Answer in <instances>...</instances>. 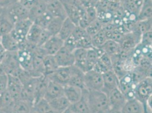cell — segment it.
Here are the masks:
<instances>
[{
  "instance_id": "24",
  "label": "cell",
  "mask_w": 152,
  "mask_h": 113,
  "mask_svg": "<svg viewBox=\"0 0 152 113\" xmlns=\"http://www.w3.org/2000/svg\"><path fill=\"white\" fill-rule=\"evenodd\" d=\"M101 48L111 58L119 56L121 51L119 43L113 40H107Z\"/></svg>"
},
{
  "instance_id": "38",
  "label": "cell",
  "mask_w": 152,
  "mask_h": 113,
  "mask_svg": "<svg viewBox=\"0 0 152 113\" xmlns=\"http://www.w3.org/2000/svg\"><path fill=\"white\" fill-rule=\"evenodd\" d=\"M93 47L95 48H100L104 43L107 40L104 31L102 29L91 37Z\"/></svg>"
},
{
  "instance_id": "30",
  "label": "cell",
  "mask_w": 152,
  "mask_h": 113,
  "mask_svg": "<svg viewBox=\"0 0 152 113\" xmlns=\"http://www.w3.org/2000/svg\"><path fill=\"white\" fill-rule=\"evenodd\" d=\"M152 0H144L137 15L138 20L152 19Z\"/></svg>"
},
{
  "instance_id": "27",
  "label": "cell",
  "mask_w": 152,
  "mask_h": 113,
  "mask_svg": "<svg viewBox=\"0 0 152 113\" xmlns=\"http://www.w3.org/2000/svg\"><path fill=\"white\" fill-rule=\"evenodd\" d=\"M43 29L45 28H43L33 23L27 33L26 41L37 47L38 41L40 38Z\"/></svg>"
},
{
  "instance_id": "31",
  "label": "cell",
  "mask_w": 152,
  "mask_h": 113,
  "mask_svg": "<svg viewBox=\"0 0 152 113\" xmlns=\"http://www.w3.org/2000/svg\"><path fill=\"white\" fill-rule=\"evenodd\" d=\"M123 7L130 13L138 15L144 0H121Z\"/></svg>"
},
{
  "instance_id": "20",
  "label": "cell",
  "mask_w": 152,
  "mask_h": 113,
  "mask_svg": "<svg viewBox=\"0 0 152 113\" xmlns=\"http://www.w3.org/2000/svg\"><path fill=\"white\" fill-rule=\"evenodd\" d=\"M69 85L86 89L84 84V72L77 68L75 65L72 66V73L70 78Z\"/></svg>"
},
{
  "instance_id": "25",
  "label": "cell",
  "mask_w": 152,
  "mask_h": 113,
  "mask_svg": "<svg viewBox=\"0 0 152 113\" xmlns=\"http://www.w3.org/2000/svg\"><path fill=\"white\" fill-rule=\"evenodd\" d=\"M104 53V52L101 48H95L92 47L87 50V62L88 71L93 69L99 58Z\"/></svg>"
},
{
  "instance_id": "18",
  "label": "cell",
  "mask_w": 152,
  "mask_h": 113,
  "mask_svg": "<svg viewBox=\"0 0 152 113\" xmlns=\"http://www.w3.org/2000/svg\"><path fill=\"white\" fill-rule=\"evenodd\" d=\"M47 10L53 18H59L64 20L67 18L65 7L60 0L54 1L47 5Z\"/></svg>"
},
{
  "instance_id": "37",
  "label": "cell",
  "mask_w": 152,
  "mask_h": 113,
  "mask_svg": "<svg viewBox=\"0 0 152 113\" xmlns=\"http://www.w3.org/2000/svg\"><path fill=\"white\" fill-rule=\"evenodd\" d=\"M63 21L64 19L59 18H53L45 29L50 33L52 36L57 35Z\"/></svg>"
},
{
  "instance_id": "11",
  "label": "cell",
  "mask_w": 152,
  "mask_h": 113,
  "mask_svg": "<svg viewBox=\"0 0 152 113\" xmlns=\"http://www.w3.org/2000/svg\"><path fill=\"white\" fill-rule=\"evenodd\" d=\"M72 73V66L67 67H58L53 72L47 77L51 80L65 85L68 84Z\"/></svg>"
},
{
  "instance_id": "34",
  "label": "cell",
  "mask_w": 152,
  "mask_h": 113,
  "mask_svg": "<svg viewBox=\"0 0 152 113\" xmlns=\"http://www.w3.org/2000/svg\"><path fill=\"white\" fill-rule=\"evenodd\" d=\"M14 24L3 13L0 15V38L10 33L13 30Z\"/></svg>"
},
{
  "instance_id": "23",
  "label": "cell",
  "mask_w": 152,
  "mask_h": 113,
  "mask_svg": "<svg viewBox=\"0 0 152 113\" xmlns=\"http://www.w3.org/2000/svg\"><path fill=\"white\" fill-rule=\"evenodd\" d=\"M63 5L66 11L67 18L74 23L75 25H78L83 7H77L65 4H63Z\"/></svg>"
},
{
  "instance_id": "10",
  "label": "cell",
  "mask_w": 152,
  "mask_h": 113,
  "mask_svg": "<svg viewBox=\"0 0 152 113\" xmlns=\"http://www.w3.org/2000/svg\"><path fill=\"white\" fill-rule=\"evenodd\" d=\"M7 75V90L12 97L15 102L20 99V94L23 88V84L19 78L12 75Z\"/></svg>"
},
{
  "instance_id": "21",
  "label": "cell",
  "mask_w": 152,
  "mask_h": 113,
  "mask_svg": "<svg viewBox=\"0 0 152 113\" xmlns=\"http://www.w3.org/2000/svg\"><path fill=\"white\" fill-rule=\"evenodd\" d=\"M0 43L6 52H17L19 49V44L10 33L0 38Z\"/></svg>"
},
{
  "instance_id": "52",
  "label": "cell",
  "mask_w": 152,
  "mask_h": 113,
  "mask_svg": "<svg viewBox=\"0 0 152 113\" xmlns=\"http://www.w3.org/2000/svg\"><path fill=\"white\" fill-rule=\"evenodd\" d=\"M4 8H2V7H0V15H2L4 12Z\"/></svg>"
},
{
  "instance_id": "42",
  "label": "cell",
  "mask_w": 152,
  "mask_h": 113,
  "mask_svg": "<svg viewBox=\"0 0 152 113\" xmlns=\"http://www.w3.org/2000/svg\"><path fill=\"white\" fill-rule=\"evenodd\" d=\"M103 24L98 19H96L89 24V25L86 28L85 30L89 35L92 37L96 33H98L102 29Z\"/></svg>"
},
{
  "instance_id": "1",
  "label": "cell",
  "mask_w": 152,
  "mask_h": 113,
  "mask_svg": "<svg viewBox=\"0 0 152 113\" xmlns=\"http://www.w3.org/2000/svg\"><path fill=\"white\" fill-rule=\"evenodd\" d=\"M86 100L90 113H104L110 109L108 97L102 91H87Z\"/></svg>"
},
{
  "instance_id": "51",
  "label": "cell",
  "mask_w": 152,
  "mask_h": 113,
  "mask_svg": "<svg viewBox=\"0 0 152 113\" xmlns=\"http://www.w3.org/2000/svg\"><path fill=\"white\" fill-rule=\"evenodd\" d=\"M40 1L43 2L46 5H48V4H50L51 2H53L54 1H56V0H40Z\"/></svg>"
},
{
  "instance_id": "3",
  "label": "cell",
  "mask_w": 152,
  "mask_h": 113,
  "mask_svg": "<svg viewBox=\"0 0 152 113\" xmlns=\"http://www.w3.org/2000/svg\"><path fill=\"white\" fill-rule=\"evenodd\" d=\"M134 94L135 98L142 102L146 106L147 101L152 97V77H146L139 82L134 89Z\"/></svg>"
},
{
  "instance_id": "47",
  "label": "cell",
  "mask_w": 152,
  "mask_h": 113,
  "mask_svg": "<svg viewBox=\"0 0 152 113\" xmlns=\"http://www.w3.org/2000/svg\"><path fill=\"white\" fill-rule=\"evenodd\" d=\"M17 1L18 0H0V7L5 9Z\"/></svg>"
},
{
  "instance_id": "5",
  "label": "cell",
  "mask_w": 152,
  "mask_h": 113,
  "mask_svg": "<svg viewBox=\"0 0 152 113\" xmlns=\"http://www.w3.org/2000/svg\"><path fill=\"white\" fill-rule=\"evenodd\" d=\"M84 84L88 91H102L103 88L102 74L94 70L84 73Z\"/></svg>"
},
{
  "instance_id": "17",
  "label": "cell",
  "mask_w": 152,
  "mask_h": 113,
  "mask_svg": "<svg viewBox=\"0 0 152 113\" xmlns=\"http://www.w3.org/2000/svg\"><path fill=\"white\" fill-rule=\"evenodd\" d=\"M83 89L71 85L64 86V95L69 102L70 105L80 100L83 94Z\"/></svg>"
},
{
  "instance_id": "35",
  "label": "cell",
  "mask_w": 152,
  "mask_h": 113,
  "mask_svg": "<svg viewBox=\"0 0 152 113\" xmlns=\"http://www.w3.org/2000/svg\"><path fill=\"white\" fill-rule=\"evenodd\" d=\"M150 31H152V19L138 20L133 25L132 30V31L136 32L141 35Z\"/></svg>"
},
{
  "instance_id": "19",
  "label": "cell",
  "mask_w": 152,
  "mask_h": 113,
  "mask_svg": "<svg viewBox=\"0 0 152 113\" xmlns=\"http://www.w3.org/2000/svg\"><path fill=\"white\" fill-rule=\"evenodd\" d=\"M93 69L102 74L108 71L113 70V62L111 56L104 53L99 58Z\"/></svg>"
},
{
  "instance_id": "41",
  "label": "cell",
  "mask_w": 152,
  "mask_h": 113,
  "mask_svg": "<svg viewBox=\"0 0 152 113\" xmlns=\"http://www.w3.org/2000/svg\"><path fill=\"white\" fill-rule=\"evenodd\" d=\"M53 17L47 10L42 15L39 17L33 23L45 29Z\"/></svg>"
},
{
  "instance_id": "48",
  "label": "cell",
  "mask_w": 152,
  "mask_h": 113,
  "mask_svg": "<svg viewBox=\"0 0 152 113\" xmlns=\"http://www.w3.org/2000/svg\"><path fill=\"white\" fill-rule=\"evenodd\" d=\"M0 113H12V107L0 108Z\"/></svg>"
},
{
  "instance_id": "22",
  "label": "cell",
  "mask_w": 152,
  "mask_h": 113,
  "mask_svg": "<svg viewBox=\"0 0 152 113\" xmlns=\"http://www.w3.org/2000/svg\"><path fill=\"white\" fill-rule=\"evenodd\" d=\"M48 102L52 109L56 113H63L70 105L69 102L64 96V95L53 99Z\"/></svg>"
},
{
  "instance_id": "7",
  "label": "cell",
  "mask_w": 152,
  "mask_h": 113,
  "mask_svg": "<svg viewBox=\"0 0 152 113\" xmlns=\"http://www.w3.org/2000/svg\"><path fill=\"white\" fill-rule=\"evenodd\" d=\"M17 56L21 69L30 72L31 75L33 70V51L19 49L17 52Z\"/></svg>"
},
{
  "instance_id": "45",
  "label": "cell",
  "mask_w": 152,
  "mask_h": 113,
  "mask_svg": "<svg viewBox=\"0 0 152 113\" xmlns=\"http://www.w3.org/2000/svg\"><path fill=\"white\" fill-rule=\"evenodd\" d=\"M7 75L6 74H0V94L7 90Z\"/></svg>"
},
{
  "instance_id": "29",
  "label": "cell",
  "mask_w": 152,
  "mask_h": 113,
  "mask_svg": "<svg viewBox=\"0 0 152 113\" xmlns=\"http://www.w3.org/2000/svg\"><path fill=\"white\" fill-rule=\"evenodd\" d=\"M47 11V5L40 0L29 9L28 19L34 22L36 19L42 15Z\"/></svg>"
},
{
  "instance_id": "36",
  "label": "cell",
  "mask_w": 152,
  "mask_h": 113,
  "mask_svg": "<svg viewBox=\"0 0 152 113\" xmlns=\"http://www.w3.org/2000/svg\"><path fill=\"white\" fill-rule=\"evenodd\" d=\"M33 107L38 113H56L52 109L49 102L45 98H42L36 102L34 104Z\"/></svg>"
},
{
  "instance_id": "16",
  "label": "cell",
  "mask_w": 152,
  "mask_h": 113,
  "mask_svg": "<svg viewBox=\"0 0 152 113\" xmlns=\"http://www.w3.org/2000/svg\"><path fill=\"white\" fill-rule=\"evenodd\" d=\"M87 50L83 48H77L74 50V65L84 73L88 71L87 62Z\"/></svg>"
},
{
  "instance_id": "8",
  "label": "cell",
  "mask_w": 152,
  "mask_h": 113,
  "mask_svg": "<svg viewBox=\"0 0 152 113\" xmlns=\"http://www.w3.org/2000/svg\"><path fill=\"white\" fill-rule=\"evenodd\" d=\"M58 67H70L75 64L73 51L63 46L54 56Z\"/></svg>"
},
{
  "instance_id": "15",
  "label": "cell",
  "mask_w": 152,
  "mask_h": 113,
  "mask_svg": "<svg viewBox=\"0 0 152 113\" xmlns=\"http://www.w3.org/2000/svg\"><path fill=\"white\" fill-rule=\"evenodd\" d=\"M64 95V86L48 79L45 99L48 101Z\"/></svg>"
},
{
  "instance_id": "50",
  "label": "cell",
  "mask_w": 152,
  "mask_h": 113,
  "mask_svg": "<svg viewBox=\"0 0 152 113\" xmlns=\"http://www.w3.org/2000/svg\"><path fill=\"white\" fill-rule=\"evenodd\" d=\"M62 113H75L72 110V109L70 107V106L66 109L65 110L64 112H63Z\"/></svg>"
},
{
  "instance_id": "40",
  "label": "cell",
  "mask_w": 152,
  "mask_h": 113,
  "mask_svg": "<svg viewBox=\"0 0 152 113\" xmlns=\"http://www.w3.org/2000/svg\"><path fill=\"white\" fill-rule=\"evenodd\" d=\"M93 47L91 37L86 32L83 36L80 38L77 42V48L88 49Z\"/></svg>"
},
{
  "instance_id": "6",
  "label": "cell",
  "mask_w": 152,
  "mask_h": 113,
  "mask_svg": "<svg viewBox=\"0 0 152 113\" xmlns=\"http://www.w3.org/2000/svg\"><path fill=\"white\" fill-rule=\"evenodd\" d=\"M33 22L30 19H26L14 24L10 34L19 45L26 40V37Z\"/></svg>"
},
{
  "instance_id": "32",
  "label": "cell",
  "mask_w": 152,
  "mask_h": 113,
  "mask_svg": "<svg viewBox=\"0 0 152 113\" xmlns=\"http://www.w3.org/2000/svg\"><path fill=\"white\" fill-rule=\"evenodd\" d=\"M58 68L54 56L46 55L43 59L44 75L48 76Z\"/></svg>"
},
{
  "instance_id": "43",
  "label": "cell",
  "mask_w": 152,
  "mask_h": 113,
  "mask_svg": "<svg viewBox=\"0 0 152 113\" xmlns=\"http://www.w3.org/2000/svg\"><path fill=\"white\" fill-rule=\"evenodd\" d=\"M152 31L146 32L142 34L141 37L140 44L146 46H152Z\"/></svg>"
},
{
  "instance_id": "28",
  "label": "cell",
  "mask_w": 152,
  "mask_h": 113,
  "mask_svg": "<svg viewBox=\"0 0 152 113\" xmlns=\"http://www.w3.org/2000/svg\"><path fill=\"white\" fill-rule=\"evenodd\" d=\"M76 27L74 23H73L69 18H66L64 20L63 23L57 36L64 41L72 34Z\"/></svg>"
},
{
  "instance_id": "53",
  "label": "cell",
  "mask_w": 152,
  "mask_h": 113,
  "mask_svg": "<svg viewBox=\"0 0 152 113\" xmlns=\"http://www.w3.org/2000/svg\"><path fill=\"white\" fill-rule=\"evenodd\" d=\"M145 113H152V112H149V111H148V112H146Z\"/></svg>"
},
{
  "instance_id": "26",
  "label": "cell",
  "mask_w": 152,
  "mask_h": 113,
  "mask_svg": "<svg viewBox=\"0 0 152 113\" xmlns=\"http://www.w3.org/2000/svg\"><path fill=\"white\" fill-rule=\"evenodd\" d=\"M87 89H83L81 99L76 103L70 105V107L75 113H90L86 100Z\"/></svg>"
},
{
  "instance_id": "44",
  "label": "cell",
  "mask_w": 152,
  "mask_h": 113,
  "mask_svg": "<svg viewBox=\"0 0 152 113\" xmlns=\"http://www.w3.org/2000/svg\"><path fill=\"white\" fill-rule=\"evenodd\" d=\"M63 4H70L77 7H83L87 2L88 0H60Z\"/></svg>"
},
{
  "instance_id": "39",
  "label": "cell",
  "mask_w": 152,
  "mask_h": 113,
  "mask_svg": "<svg viewBox=\"0 0 152 113\" xmlns=\"http://www.w3.org/2000/svg\"><path fill=\"white\" fill-rule=\"evenodd\" d=\"M15 102V101L7 90L0 94V108L12 107Z\"/></svg>"
},
{
  "instance_id": "2",
  "label": "cell",
  "mask_w": 152,
  "mask_h": 113,
  "mask_svg": "<svg viewBox=\"0 0 152 113\" xmlns=\"http://www.w3.org/2000/svg\"><path fill=\"white\" fill-rule=\"evenodd\" d=\"M4 14L14 25L18 22L28 19L29 10L17 1L5 9Z\"/></svg>"
},
{
  "instance_id": "4",
  "label": "cell",
  "mask_w": 152,
  "mask_h": 113,
  "mask_svg": "<svg viewBox=\"0 0 152 113\" xmlns=\"http://www.w3.org/2000/svg\"><path fill=\"white\" fill-rule=\"evenodd\" d=\"M141 35L136 32L131 31L124 34L120 42L121 51L131 55L134 48L140 44Z\"/></svg>"
},
{
  "instance_id": "9",
  "label": "cell",
  "mask_w": 152,
  "mask_h": 113,
  "mask_svg": "<svg viewBox=\"0 0 152 113\" xmlns=\"http://www.w3.org/2000/svg\"><path fill=\"white\" fill-rule=\"evenodd\" d=\"M103 88L102 91L108 96L115 89L118 88L119 79L113 70H110L102 74Z\"/></svg>"
},
{
  "instance_id": "14",
  "label": "cell",
  "mask_w": 152,
  "mask_h": 113,
  "mask_svg": "<svg viewBox=\"0 0 152 113\" xmlns=\"http://www.w3.org/2000/svg\"><path fill=\"white\" fill-rule=\"evenodd\" d=\"M148 111L145 105L136 98L128 100L121 110L122 113H145Z\"/></svg>"
},
{
  "instance_id": "12",
  "label": "cell",
  "mask_w": 152,
  "mask_h": 113,
  "mask_svg": "<svg viewBox=\"0 0 152 113\" xmlns=\"http://www.w3.org/2000/svg\"><path fill=\"white\" fill-rule=\"evenodd\" d=\"M64 46V41L57 35L52 36L41 46L46 55L55 56Z\"/></svg>"
},
{
  "instance_id": "49",
  "label": "cell",
  "mask_w": 152,
  "mask_h": 113,
  "mask_svg": "<svg viewBox=\"0 0 152 113\" xmlns=\"http://www.w3.org/2000/svg\"><path fill=\"white\" fill-rule=\"evenodd\" d=\"M104 113H122L121 110H116V109H110L109 110H108L107 112H106Z\"/></svg>"
},
{
  "instance_id": "13",
  "label": "cell",
  "mask_w": 152,
  "mask_h": 113,
  "mask_svg": "<svg viewBox=\"0 0 152 113\" xmlns=\"http://www.w3.org/2000/svg\"><path fill=\"white\" fill-rule=\"evenodd\" d=\"M111 109L121 110L127 100L118 88L113 90L108 96Z\"/></svg>"
},
{
  "instance_id": "33",
  "label": "cell",
  "mask_w": 152,
  "mask_h": 113,
  "mask_svg": "<svg viewBox=\"0 0 152 113\" xmlns=\"http://www.w3.org/2000/svg\"><path fill=\"white\" fill-rule=\"evenodd\" d=\"M33 104L31 102L19 100L14 103L12 107V113H30Z\"/></svg>"
},
{
  "instance_id": "46",
  "label": "cell",
  "mask_w": 152,
  "mask_h": 113,
  "mask_svg": "<svg viewBox=\"0 0 152 113\" xmlns=\"http://www.w3.org/2000/svg\"><path fill=\"white\" fill-rule=\"evenodd\" d=\"M18 1L23 7L29 10L38 2L39 0H18Z\"/></svg>"
}]
</instances>
